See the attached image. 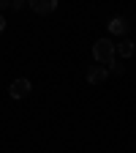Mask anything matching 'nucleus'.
I'll list each match as a JSON object with an SVG mask.
<instances>
[{
    "mask_svg": "<svg viewBox=\"0 0 136 153\" xmlns=\"http://www.w3.org/2000/svg\"><path fill=\"white\" fill-rule=\"evenodd\" d=\"M30 90H33V85H30V79H25V76L14 79V82H11V88H8L11 99H25V96H30Z\"/></svg>",
    "mask_w": 136,
    "mask_h": 153,
    "instance_id": "obj_2",
    "label": "nucleus"
},
{
    "mask_svg": "<svg viewBox=\"0 0 136 153\" xmlns=\"http://www.w3.org/2000/svg\"><path fill=\"white\" fill-rule=\"evenodd\" d=\"M106 76H109V68L106 66H90L87 68V82L90 85H104Z\"/></svg>",
    "mask_w": 136,
    "mask_h": 153,
    "instance_id": "obj_4",
    "label": "nucleus"
},
{
    "mask_svg": "<svg viewBox=\"0 0 136 153\" xmlns=\"http://www.w3.org/2000/svg\"><path fill=\"white\" fill-rule=\"evenodd\" d=\"M8 6H11V3H8V0H0V14H3V11L8 8Z\"/></svg>",
    "mask_w": 136,
    "mask_h": 153,
    "instance_id": "obj_8",
    "label": "nucleus"
},
{
    "mask_svg": "<svg viewBox=\"0 0 136 153\" xmlns=\"http://www.w3.org/2000/svg\"><path fill=\"white\" fill-rule=\"evenodd\" d=\"M30 8L35 14H52L57 8V0H30Z\"/></svg>",
    "mask_w": 136,
    "mask_h": 153,
    "instance_id": "obj_5",
    "label": "nucleus"
},
{
    "mask_svg": "<svg viewBox=\"0 0 136 153\" xmlns=\"http://www.w3.org/2000/svg\"><path fill=\"white\" fill-rule=\"evenodd\" d=\"M133 49H136V47H133V41H131V38H123V41L117 44L120 57H131V55H133Z\"/></svg>",
    "mask_w": 136,
    "mask_h": 153,
    "instance_id": "obj_6",
    "label": "nucleus"
},
{
    "mask_svg": "<svg viewBox=\"0 0 136 153\" xmlns=\"http://www.w3.org/2000/svg\"><path fill=\"white\" fill-rule=\"evenodd\" d=\"M3 30H6V16L0 14V36H3Z\"/></svg>",
    "mask_w": 136,
    "mask_h": 153,
    "instance_id": "obj_7",
    "label": "nucleus"
},
{
    "mask_svg": "<svg viewBox=\"0 0 136 153\" xmlns=\"http://www.w3.org/2000/svg\"><path fill=\"white\" fill-rule=\"evenodd\" d=\"M128 30H131V22L125 16H112L109 19V33L112 36H128Z\"/></svg>",
    "mask_w": 136,
    "mask_h": 153,
    "instance_id": "obj_3",
    "label": "nucleus"
},
{
    "mask_svg": "<svg viewBox=\"0 0 136 153\" xmlns=\"http://www.w3.org/2000/svg\"><path fill=\"white\" fill-rule=\"evenodd\" d=\"M93 57L101 66H114V44H112V38H98V41L93 44Z\"/></svg>",
    "mask_w": 136,
    "mask_h": 153,
    "instance_id": "obj_1",
    "label": "nucleus"
}]
</instances>
